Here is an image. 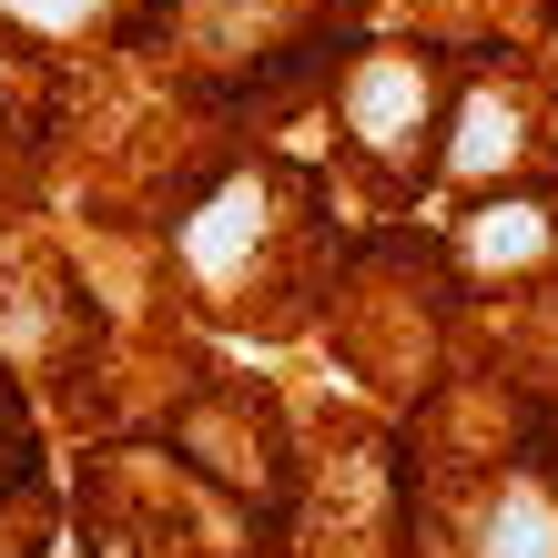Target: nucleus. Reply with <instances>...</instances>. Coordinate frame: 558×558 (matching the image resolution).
Returning a JSON list of instances; mask_svg holds the SVG:
<instances>
[{"instance_id":"obj_1","label":"nucleus","mask_w":558,"mask_h":558,"mask_svg":"<svg viewBox=\"0 0 558 558\" xmlns=\"http://www.w3.org/2000/svg\"><path fill=\"white\" fill-rule=\"evenodd\" d=\"M538 244H548V214H538V204L477 214V265H518V254H538Z\"/></svg>"}]
</instances>
